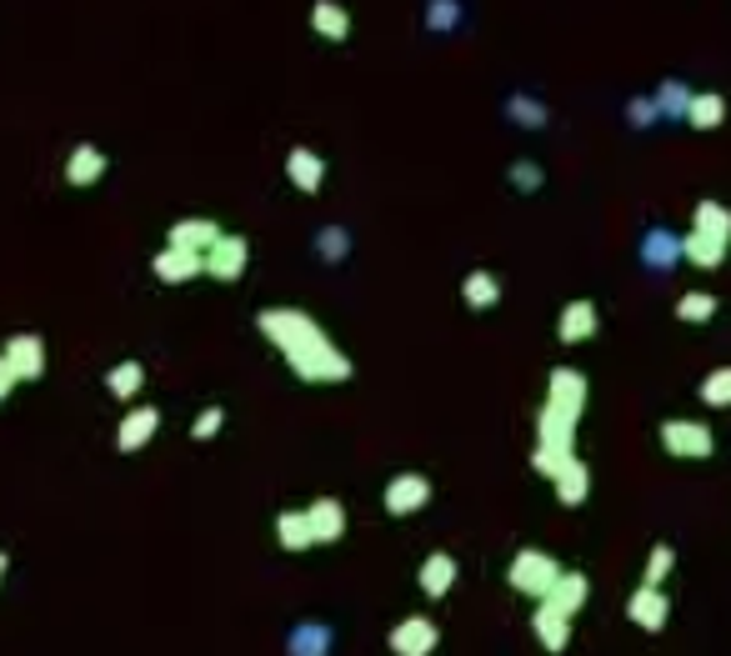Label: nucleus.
Here are the masks:
<instances>
[{
  "label": "nucleus",
  "instance_id": "obj_6",
  "mask_svg": "<svg viewBox=\"0 0 731 656\" xmlns=\"http://www.w3.org/2000/svg\"><path fill=\"white\" fill-rule=\"evenodd\" d=\"M626 616H632L642 632H662L666 616H671V602H666L662 587H636L632 602H626Z\"/></svg>",
  "mask_w": 731,
  "mask_h": 656
},
{
  "label": "nucleus",
  "instance_id": "obj_16",
  "mask_svg": "<svg viewBox=\"0 0 731 656\" xmlns=\"http://www.w3.org/2000/svg\"><path fill=\"white\" fill-rule=\"evenodd\" d=\"M216 241H221V230L211 226V221H181V226L171 230V246H175V251H196V256H206Z\"/></svg>",
  "mask_w": 731,
  "mask_h": 656
},
{
  "label": "nucleus",
  "instance_id": "obj_40",
  "mask_svg": "<svg viewBox=\"0 0 731 656\" xmlns=\"http://www.w3.org/2000/svg\"><path fill=\"white\" fill-rule=\"evenodd\" d=\"M15 381H21V376H15L11 366H6V356H0V401H6V396L15 391Z\"/></svg>",
  "mask_w": 731,
  "mask_h": 656
},
{
  "label": "nucleus",
  "instance_id": "obj_17",
  "mask_svg": "<svg viewBox=\"0 0 731 656\" xmlns=\"http://www.w3.org/2000/svg\"><path fill=\"white\" fill-rule=\"evenodd\" d=\"M206 271V256H196V251H161L155 256V276L161 281H191V276H201Z\"/></svg>",
  "mask_w": 731,
  "mask_h": 656
},
{
  "label": "nucleus",
  "instance_id": "obj_15",
  "mask_svg": "<svg viewBox=\"0 0 731 656\" xmlns=\"http://www.w3.org/2000/svg\"><path fill=\"white\" fill-rule=\"evenodd\" d=\"M587 577L581 571H561L557 577V587H551V596H546V606H557L561 616H577L581 612V602H587Z\"/></svg>",
  "mask_w": 731,
  "mask_h": 656
},
{
  "label": "nucleus",
  "instance_id": "obj_21",
  "mask_svg": "<svg viewBox=\"0 0 731 656\" xmlns=\"http://www.w3.org/2000/svg\"><path fill=\"white\" fill-rule=\"evenodd\" d=\"M681 256H687L697 271H717V266L727 261V246L711 241V236H697V230H687V236H681Z\"/></svg>",
  "mask_w": 731,
  "mask_h": 656
},
{
  "label": "nucleus",
  "instance_id": "obj_2",
  "mask_svg": "<svg viewBox=\"0 0 731 656\" xmlns=\"http://www.w3.org/2000/svg\"><path fill=\"white\" fill-rule=\"evenodd\" d=\"M561 567L546 551H522V557L512 561V587L522 591V596H536V602H546L551 596V587H557Z\"/></svg>",
  "mask_w": 731,
  "mask_h": 656
},
{
  "label": "nucleus",
  "instance_id": "obj_13",
  "mask_svg": "<svg viewBox=\"0 0 731 656\" xmlns=\"http://www.w3.org/2000/svg\"><path fill=\"white\" fill-rule=\"evenodd\" d=\"M691 230L697 236H711V241L731 246V211L721 206V201H697V211H691Z\"/></svg>",
  "mask_w": 731,
  "mask_h": 656
},
{
  "label": "nucleus",
  "instance_id": "obj_35",
  "mask_svg": "<svg viewBox=\"0 0 731 656\" xmlns=\"http://www.w3.org/2000/svg\"><path fill=\"white\" fill-rule=\"evenodd\" d=\"M571 456H557V451H546V447H536V456H531V466L541 471V476H551V482H557V471L567 466Z\"/></svg>",
  "mask_w": 731,
  "mask_h": 656
},
{
  "label": "nucleus",
  "instance_id": "obj_33",
  "mask_svg": "<svg viewBox=\"0 0 731 656\" xmlns=\"http://www.w3.org/2000/svg\"><path fill=\"white\" fill-rule=\"evenodd\" d=\"M291 646H295V656H321V652H331V632L326 626H301Z\"/></svg>",
  "mask_w": 731,
  "mask_h": 656
},
{
  "label": "nucleus",
  "instance_id": "obj_9",
  "mask_svg": "<svg viewBox=\"0 0 731 656\" xmlns=\"http://www.w3.org/2000/svg\"><path fill=\"white\" fill-rule=\"evenodd\" d=\"M307 526H311V541H341V531H346V512H341L336 496H321V502H311L307 512Z\"/></svg>",
  "mask_w": 731,
  "mask_h": 656
},
{
  "label": "nucleus",
  "instance_id": "obj_41",
  "mask_svg": "<svg viewBox=\"0 0 731 656\" xmlns=\"http://www.w3.org/2000/svg\"><path fill=\"white\" fill-rule=\"evenodd\" d=\"M0 577H6V551H0Z\"/></svg>",
  "mask_w": 731,
  "mask_h": 656
},
{
  "label": "nucleus",
  "instance_id": "obj_10",
  "mask_svg": "<svg viewBox=\"0 0 731 656\" xmlns=\"http://www.w3.org/2000/svg\"><path fill=\"white\" fill-rule=\"evenodd\" d=\"M240 266H246V241L240 236H221L206 251V276H216V281H236Z\"/></svg>",
  "mask_w": 731,
  "mask_h": 656
},
{
  "label": "nucleus",
  "instance_id": "obj_14",
  "mask_svg": "<svg viewBox=\"0 0 731 656\" xmlns=\"http://www.w3.org/2000/svg\"><path fill=\"white\" fill-rule=\"evenodd\" d=\"M531 626H536V636H541V646L546 652H567V642H571V616H561L557 606H536V616H531Z\"/></svg>",
  "mask_w": 731,
  "mask_h": 656
},
{
  "label": "nucleus",
  "instance_id": "obj_28",
  "mask_svg": "<svg viewBox=\"0 0 731 656\" xmlns=\"http://www.w3.org/2000/svg\"><path fill=\"white\" fill-rule=\"evenodd\" d=\"M717 316V295L711 291H687L677 301V321H691V326H701V321Z\"/></svg>",
  "mask_w": 731,
  "mask_h": 656
},
{
  "label": "nucleus",
  "instance_id": "obj_3",
  "mask_svg": "<svg viewBox=\"0 0 731 656\" xmlns=\"http://www.w3.org/2000/svg\"><path fill=\"white\" fill-rule=\"evenodd\" d=\"M662 447L671 451V456L701 461V456L717 451V437H711V427H701V421H681V416H671V421H662Z\"/></svg>",
  "mask_w": 731,
  "mask_h": 656
},
{
  "label": "nucleus",
  "instance_id": "obj_8",
  "mask_svg": "<svg viewBox=\"0 0 731 656\" xmlns=\"http://www.w3.org/2000/svg\"><path fill=\"white\" fill-rule=\"evenodd\" d=\"M536 427H541V441H536V447L557 451V456H577V421H571V416L541 406V421H536Z\"/></svg>",
  "mask_w": 731,
  "mask_h": 656
},
{
  "label": "nucleus",
  "instance_id": "obj_31",
  "mask_svg": "<svg viewBox=\"0 0 731 656\" xmlns=\"http://www.w3.org/2000/svg\"><path fill=\"white\" fill-rule=\"evenodd\" d=\"M311 21H316V31L331 35V41H346V31H351L341 6H316V11H311Z\"/></svg>",
  "mask_w": 731,
  "mask_h": 656
},
{
  "label": "nucleus",
  "instance_id": "obj_11",
  "mask_svg": "<svg viewBox=\"0 0 731 656\" xmlns=\"http://www.w3.org/2000/svg\"><path fill=\"white\" fill-rule=\"evenodd\" d=\"M6 366H11L21 381H31V376H41L45 372V346L35 336H15V341H6Z\"/></svg>",
  "mask_w": 731,
  "mask_h": 656
},
{
  "label": "nucleus",
  "instance_id": "obj_19",
  "mask_svg": "<svg viewBox=\"0 0 731 656\" xmlns=\"http://www.w3.org/2000/svg\"><path fill=\"white\" fill-rule=\"evenodd\" d=\"M591 331H596V307H591V301H571L557 321V336L571 346V341H587Z\"/></svg>",
  "mask_w": 731,
  "mask_h": 656
},
{
  "label": "nucleus",
  "instance_id": "obj_32",
  "mask_svg": "<svg viewBox=\"0 0 731 656\" xmlns=\"http://www.w3.org/2000/svg\"><path fill=\"white\" fill-rule=\"evenodd\" d=\"M701 401H707V406H731V366H717V372L701 381Z\"/></svg>",
  "mask_w": 731,
  "mask_h": 656
},
{
  "label": "nucleus",
  "instance_id": "obj_20",
  "mask_svg": "<svg viewBox=\"0 0 731 656\" xmlns=\"http://www.w3.org/2000/svg\"><path fill=\"white\" fill-rule=\"evenodd\" d=\"M451 587H456V557H447V551L426 557V567H421V591H426V596H447Z\"/></svg>",
  "mask_w": 731,
  "mask_h": 656
},
{
  "label": "nucleus",
  "instance_id": "obj_24",
  "mask_svg": "<svg viewBox=\"0 0 731 656\" xmlns=\"http://www.w3.org/2000/svg\"><path fill=\"white\" fill-rule=\"evenodd\" d=\"M727 121V100L717 96V90H701V96H691V110H687V126H697V131H711V126Z\"/></svg>",
  "mask_w": 731,
  "mask_h": 656
},
{
  "label": "nucleus",
  "instance_id": "obj_38",
  "mask_svg": "<svg viewBox=\"0 0 731 656\" xmlns=\"http://www.w3.org/2000/svg\"><path fill=\"white\" fill-rule=\"evenodd\" d=\"M516 121H526V126H541V121H546V110L536 106V100H516Z\"/></svg>",
  "mask_w": 731,
  "mask_h": 656
},
{
  "label": "nucleus",
  "instance_id": "obj_7",
  "mask_svg": "<svg viewBox=\"0 0 731 656\" xmlns=\"http://www.w3.org/2000/svg\"><path fill=\"white\" fill-rule=\"evenodd\" d=\"M426 502H431V482L416 476V471H406V476H396V482L386 486V512L391 516H411V512H421Z\"/></svg>",
  "mask_w": 731,
  "mask_h": 656
},
{
  "label": "nucleus",
  "instance_id": "obj_25",
  "mask_svg": "<svg viewBox=\"0 0 731 656\" xmlns=\"http://www.w3.org/2000/svg\"><path fill=\"white\" fill-rule=\"evenodd\" d=\"M106 171V155L96 151V146H80L76 155H71V165H66V175H71V186H90L96 175Z\"/></svg>",
  "mask_w": 731,
  "mask_h": 656
},
{
  "label": "nucleus",
  "instance_id": "obj_27",
  "mask_svg": "<svg viewBox=\"0 0 731 656\" xmlns=\"http://www.w3.org/2000/svg\"><path fill=\"white\" fill-rule=\"evenodd\" d=\"M286 171H291V181H295L301 191H316V186H321V175H326V165H321L311 151H291Z\"/></svg>",
  "mask_w": 731,
  "mask_h": 656
},
{
  "label": "nucleus",
  "instance_id": "obj_4",
  "mask_svg": "<svg viewBox=\"0 0 731 656\" xmlns=\"http://www.w3.org/2000/svg\"><path fill=\"white\" fill-rule=\"evenodd\" d=\"M437 642H441V632H437L431 616H406V622L391 626V652L396 656H431Z\"/></svg>",
  "mask_w": 731,
  "mask_h": 656
},
{
  "label": "nucleus",
  "instance_id": "obj_37",
  "mask_svg": "<svg viewBox=\"0 0 731 656\" xmlns=\"http://www.w3.org/2000/svg\"><path fill=\"white\" fill-rule=\"evenodd\" d=\"M512 181H516L522 191H536V186H541V171H536V165H526V161H516V165H512Z\"/></svg>",
  "mask_w": 731,
  "mask_h": 656
},
{
  "label": "nucleus",
  "instance_id": "obj_1",
  "mask_svg": "<svg viewBox=\"0 0 731 656\" xmlns=\"http://www.w3.org/2000/svg\"><path fill=\"white\" fill-rule=\"evenodd\" d=\"M261 331L286 351L295 376H307V381H346L351 376V362L331 346L326 331L311 316H301V311H266Z\"/></svg>",
  "mask_w": 731,
  "mask_h": 656
},
{
  "label": "nucleus",
  "instance_id": "obj_5",
  "mask_svg": "<svg viewBox=\"0 0 731 656\" xmlns=\"http://www.w3.org/2000/svg\"><path fill=\"white\" fill-rule=\"evenodd\" d=\"M551 411H561V416H571V421H581V406H587V376L581 372H571V366H557L551 372Z\"/></svg>",
  "mask_w": 731,
  "mask_h": 656
},
{
  "label": "nucleus",
  "instance_id": "obj_26",
  "mask_svg": "<svg viewBox=\"0 0 731 656\" xmlns=\"http://www.w3.org/2000/svg\"><path fill=\"white\" fill-rule=\"evenodd\" d=\"M466 301H471L476 311L496 307V301H502V281H496L492 271H471V276H466Z\"/></svg>",
  "mask_w": 731,
  "mask_h": 656
},
{
  "label": "nucleus",
  "instance_id": "obj_36",
  "mask_svg": "<svg viewBox=\"0 0 731 656\" xmlns=\"http://www.w3.org/2000/svg\"><path fill=\"white\" fill-rule=\"evenodd\" d=\"M221 431V406H211V411H201L196 416V427H191V437L196 441H206V437H216Z\"/></svg>",
  "mask_w": 731,
  "mask_h": 656
},
{
  "label": "nucleus",
  "instance_id": "obj_29",
  "mask_svg": "<svg viewBox=\"0 0 731 656\" xmlns=\"http://www.w3.org/2000/svg\"><path fill=\"white\" fill-rule=\"evenodd\" d=\"M276 536H281V547H286V551H307V547H316V541H311V526H307V512H301V516H281V521H276Z\"/></svg>",
  "mask_w": 731,
  "mask_h": 656
},
{
  "label": "nucleus",
  "instance_id": "obj_30",
  "mask_svg": "<svg viewBox=\"0 0 731 656\" xmlns=\"http://www.w3.org/2000/svg\"><path fill=\"white\" fill-rule=\"evenodd\" d=\"M141 381H146V372H141V362H126V366H116V372L106 376V386H110V396H120V401H126V396H136L141 391Z\"/></svg>",
  "mask_w": 731,
  "mask_h": 656
},
{
  "label": "nucleus",
  "instance_id": "obj_18",
  "mask_svg": "<svg viewBox=\"0 0 731 656\" xmlns=\"http://www.w3.org/2000/svg\"><path fill=\"white\" fill-rule=\"evenodd\" d=\"M587 492H591V471H587V461L571 456L567 466L557 471V496H561V506H581V502H587Z\"/></svg>",
  "mask_w": 731,
  "mask_h": 656
},
{
  "label": "nucleus",
  "instance_id": "obj_39",
  "mask_svg": "<svg viewBox=\"0 0 731 656\" xmlns=\"http://www.w3.org/2000/svg\"><path fill=\"white\" fill-rule=\"evenodd\" d=\"M632 121H636V126H642V121L652 126V121H656V106H652V96H646V100H632Z\"/></svg>",
  "mask_w": 731,
  "mask_h": 656
},
{
  "label": "nucleus",
  "instance_id": "obj_23",
  "mask_svg": "<svg viewBox=\"0 0 731 656\" xmlns=\"http://www.w3.org/2000/svg\"><path fill=\"white\" fill-rule=\"evenodd\" d=\"M656 116H671V121H687V110H691V90L681 86V80H662L652 96Z\"/></svg>",
  "mask_w": 731,
  "mask_h": 656
},
{
  "label": "nucleus",
  "instance_id": "obj_22",
  "mask_svg": "<svg viewBox=\"0 0 731 656\" xmlns=\"http://www.w3.org/2000/svg\"><path fill=\"white\" fill-rule=\"evenodd\" d=\"M155 421H161V416L151 411V406H141V411H131L126 416V421H120V451H136V447H146V441L155 437Z\"/></svg>",
  "mask_w": 731,
  "mask_h": 656
},
{
  "label": "nucleus",
  "instance_id": "obj_34",
  "mask_svg": "<svg viewBox=\"0 0 731 656\" xmlns=\"http://www.w3.org/2000/svg\"><path fill=\"white\" fill-rule=\"evenodd\" d=\"M671 567H677V551H671V547H652V561H646L642 587H662L666 571H671Z\"/></svg>",
  "mask_w": 731,
  "mask_h": 656
},
{
  "label": "nucleus",
  "instance_id": "obj_12",
  "mask_svg": "<svg viewBox=\"0 0 731 656\" xmlns=\"http://www.w3.org/2000/svg\"><path fill=\"white\" fill-rule=\"evenodd\" d=\"M642 261L652 266V271H671V266L681 261V236H671V230H646V241H642Z\"/></svg>",
  "mask_w": 731,
  "mask_h": 656
}]
</instances>
